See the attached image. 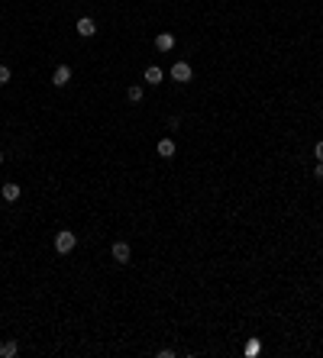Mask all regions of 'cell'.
I'll list each match as a JSON object with an SVG mask.
<instances>
[{
  "label": "cell",
  "instance_id": "cell-14",
  "mask_svg": "<svg viewBox=\"0 0 323 358\" xmlns=\"http://www.w3.org/2000/svg\"><path fill=\"white\" fill-rule=\"evenodd\" d=\"M314 155H317V162H323V142H317V146H314Z\"/></svg>",
  "mask_w": 323,
  "mask_h": 358
},
{
  "label": "cell",
  "instance_id": "cell-10",
  "mask_svg": "<svg viewBox=\"0 0 323 358\" xmlns=\"http://www.w3.org/2000/svg\"><path fill=\"white\" fill-rule=\"evenodd\" d=\"M3 200H6V203L19 200V184H3Z\"/></svg>",
  "mask_w": 323,
  "mask_h": 358
},
{
  "label": "cell",
  "instance_id": "cell-12",
  "mask_svg": "<svg viewBox=\"0 0 323 358\" xmlns=\"http://www.w3.org/2000/svg\"><path fill=\"white\" fill-rule=\"evenodd\" d=\"M6 81H10V68L0 65V84H6Z\"/></svg>",
  "mask_w": 323,
  "mask_h": 358
},
{
  "label": "cell",
  "instance_id": "cell-2",
  "mask_svg": "<svg viewBox=\"0 0 323 358\" xmlns=\"http://www.w3.org/2000/svg\"><path fill=\"white\" fill-rule=\"evenodd\" d=\"M171 78H175L178 84H188V81L194 78V71H191L188 61H175V65H171Z\"/></svg>",
  "mask_w": 323,
  "mask_h": 358
},
{
  "label": "cell",
  "instance_id": "cell-6",
  "mask_svg": "<svg viewBox=\"0 0 323 358\" xmlns=\"http://www.w3.org/2000/svg\"><path fill=\"white\" fill-rule=\"evenodd\" d=\"M155 152H159L162 158H175V152H178L175 139H159V146H155Z\"/></svg>",
  "mask_w": 323,
  "mask_h": 358
},
{
  "label": "cell",
  "instance_id": "cell-1",
  "mask_svg": "<svg viewBox=\"0 0 323 358\" xmlns=\"http://www.w3.org/2000/svg\"><path fill=\"white\" fill-rule=\"evenodd\" d=\"M74 245H78V236H74V232L61 229L58 236H55V252H58V255H68V252H74Z\"/></svg>",
  "mask_w": 323,
  "mask_h": 358
},
{
  "label": "cell",
  "instance_id": "cell-8",
  "mask_svg": "<svg viewBox=\"0 0 323 358\" xmlns=\"http://www.w3.org/2000/svg\"><path fill=\"white\" fill-rule=\"evenodd\" d=\"M16 352H19V346H16V342H13V339L0 342V358H13Z\"/></svg>",
  "mask_w": 323,
  "mask_h": 358
},
{
  "label": "cell",
  "instance_id": "cell-4",
  "mask_svg": "<svg viewBox=\"0 0 323 358\" xmlns=\"http://www.w3.org/2000/svg\"><path fill=\"white\" fill-rule=\"evenodd\" d=\"M74 29H78V36H94V32H97V23H94V19L91 16H81L78 19V23H74Z\"/></svg>",
  "mask_w": 323,
  "mask_h": 358
},
{
  "label": "cell",
  "instance_id": "cell-15",
  "mask_svg": "<svg viewBox=\"0 0 323 358\" xmlns=\"http://www.w3.org/2000/svg\"><path fill=\"white\" fill-rule=\"evenodd\" d=\"M0 162H3V152H0Z\"/></svg>",
  "mask_w": 323,
  "mask_h": 358
},
{
  "label": "cell",
  "instance_id": "cell-11",
  "mask_svg": "<svg viewBox=\"0 0 323 358\" xmlns=\"http://www.w3.org/2000/svg\"><path fill=\"white\" fill-rule=\"evenodd\" d=\"M126 97H129V103H139V100H142V87H139V84H133V87L126 91Z\"/></svg>",
  "mask_w": 323,
  "mask_h": 358
},
{
  "label": "cell",
  "instance_id": "cell-7",
  "mask_svg": "<svg viewBox=\"0 0 323 358\" xmlns=\"http://www.w3.org/2000/svg\"><path fill=\"white\" fill-rule=\"evenodd\" d=\"M155 49H159V52L175 49V36H171V32H159V36H155Z\"/></svg>",
  "mask_w": 323,
  "mask_h": 358
},
{
  "label": "cell",
  "instance_id": "cell-9",
  "mask_svg": "<svg viewBox=\"0 0 323 358\" xmlns=\"http://www.w3.org/2000/svg\"><path fill=\"white\" fill-rule=\"evenodd\" d=\"M162 78H165V74H162V68H146V84H162Z\"/></svg>",
  "mask_w": 323,
  "mask_h": 358
},
{
  "label": "cell",
  "instance_id": "cell-3",
  "mask_svg": "<svg viewBox=\"0 0 323 358\" xmlns=\"http://www.w3.org/2000/svg\"><path fill=\"white\" fill-rule=\"evenodd\" d=\"M110 255H113L116 265H126V261L133 258V249H129V242H116L113 249H110Z\"/></svg>",
  "mask_w": 323,
  "mask_h": 358
},
{
  "label": "cell",
  "instance_id": "cell-13",
  "mask_svg": "<svg viewBox=\"0 0 323 358\" xmlns=\"http://www.w3.org/2000/svg\"><path fill=\"white\" fill-rule=\"evenodd\" d=\"M314 178H317V181H323V162H317V168H314Z\"/></svg>",
  "mask_w": 323,
  "mask_h": 358
},
{
  "label": "cell",
  "instance_id": "cell-5",
  "mask_svg": "<svg viewBox=\"0 0 323 358\" xmlns=\"http://www.w3.org/2000/svg\"><path fill=\"white\" fill-rule=\"evenodd\" d=\"M68 81H71V68H68V65H58V68H55V74H52V84H55V87H65Z\"/></svg>",
  "mask_w": 323,
  "mask_h": 358
}]
</instances>
